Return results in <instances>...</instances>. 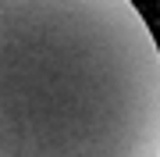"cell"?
<instances>
[{
    "label": "cell",
    "instance_id": "6da1fadb",
    "mask_svg": "<svg viewBox=\"0 0 160 157\" xmlns=\"http://www.w3.org/2000/svg\"><path fill=\"white\" fill-rule=\"evenodd\" d=\"M0 157H160V47L132 0H0Z\"/></svg>",
    "mask_w": 160,
    "mask_h": 157
}]
</instances>
